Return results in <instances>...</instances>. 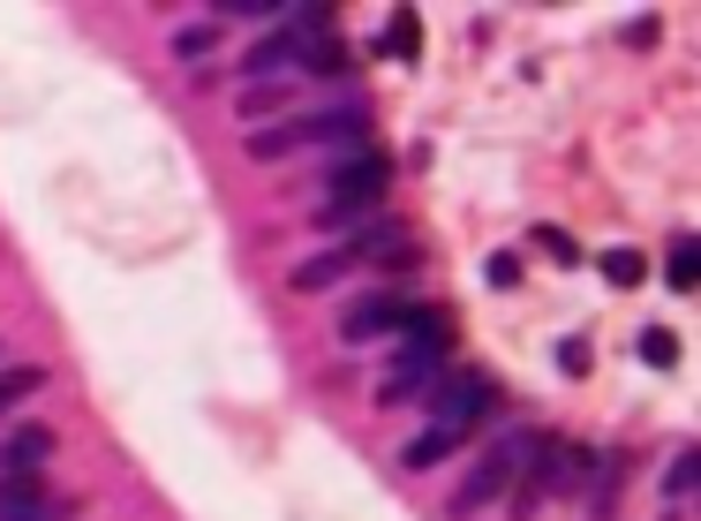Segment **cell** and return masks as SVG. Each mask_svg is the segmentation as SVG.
Returning <instances> with one entry per match:
<instances>
[{
	"label": "cell",
	"instance_id": "6da1fadb",
	"mask_svg": "<svg viewBox=\"0 0 701 521\" xmlns=\"http://www.w3.org/2000/svg\"><path fill=\"white\" fill-rule=\"evenodd\" d=\"M491 408H498V386H491V378H453V386H438V393H430V431L415 438L400 461H408V469H438V461H446V454H453V446L475 431Z\"/></svg>",
	"mask_w": 701,
	"mask_h": 521
},
{
	"label": "cell",
	"instance_id": "7a4b0ae2",
	"mask_svg": "<svg viewBox=\"0 0 701 521\" xmlns=\"http://www.w3.org/2000/svg\"><path fill=\"white\" fill-rule=\"evenodd\" d=\"M438 371H446V317H438V310H408V325H400V347H393V371H385L377 400L400 408V400L422 393Z\"/></svg>",
	"mask_w": 701,
	"mask_h": 521
},
{
	"label": "cell",
	"instance_id": "3957f363",
	"mask_svg": "<svg viewBox=\"0 0 701 521\" xmlns=\"http://www.w3.org/2000/svg\"><path fill=\"white\" fill-rule=\"evenodd\" d=\"M536 454H543V431H505L491 454H483V461L468 469V483L453 491V514H475V507H491L498 491L513 483V469L529 477V461H536Z\"/></svg>",
	"mask_w": 701,
	"mask_h": 521
},
{
	"label": "cell",
	"instance_id": "277c9868",
	"mask_svg": "<svg viewBox=\"0 0 701 521\" xmlns=\"http://www.w3.org/2000/svg\"><path fill=\"white\" fill-rule=\"evenodd\" d=\"M385 159H377V152H355V159H332V174H325V227H347V219L363 212V205H370V197H385Z\"/></svg>",
	"mask_w": 701,
	"mask_h": 521
},
{
	"label": "cell",
	"instance_id": "5b68a950",
	"mask_svg": "<svg viewBox=\"0 0 701 521\" xmlns=\"http://www.w3.org/2000/svg\"><path fill=\"white\" fill-rule=\"evenodd\" d=\"M596 477V454L588 446H566V438H543V454L529 461V483H536L543 499H580Z\"/></svg>",
	"mask_w": 701,
	"mask_h": 521
},
{
	"label": "cell",
	"instance_id": "8992f818",
	"mask_svg": "<svg viewBox=\"0 0 701 521\" xmlns=\"http://www.w3.org/2000/svg\"><path fill=\"white\" fill-rule=\"evenodd\" d=\"M294 53H302V39H294L287 23H280L272 39H257V45L242 53V76H249V84H272V76H294Z\"/></svg>",
	"mask_w": 701,
	"mask_h": 521
},
{
	"label": "cell",
	"instance_id": "52a82bcc",
	"mask_svg": "<svg viewBox=\"0 0 701 521\" xmlns=\"http://www.w3.org/2000/svg\"><path fill=\"white\" fill-rule=\"evenodd\" d=\"M408 295H370V303L347 310V341H377V333H400L408 325Z\"/></svg>",
	"mask_w": 701,
	"mask_h": 521
},
{
	"label": "cell",
	"instance_id": "ba28073f",
	"mask_svg": "<svg viewBox=\"0 0 701 521\" xmlns=\"http://www.w3.org/2000/svg\"><path fill=\"white\" fill-rule=\"evenodd\" d=\"M287 129H294V144H339V136L370 129V114H363V106H325V114H302Z\"/></svg>",
	"mask_w": 701,
	"mask_h": 521
},
{
	"label": "cell",
	"instance_id": "9c48e42d",
	"mask_svg": "<svg viewBox=\"0 0 701 521\" xmlns=\"http://www.w3.org/2000/svg\"><path fill=\"white\" fill-rule=\"evenodd\" d=\"M45 461H53V431H39V424H23L8 438V454H0V469H15V477H39Z\"/></svg>",
	"mask_w": 701,
	"mask_h": 521
},
{
	"label": "cell",
	"instance_id": "30bf717a",
	"mask_svg": "<svg viewBox=\"0 0 701 521\" xmlns=\"http://www.w3.org/2000/svg\"><path fill=\"white\" fill-rule=\"evenodd\" d=\"M39 514H45L39 477H15V469H0V521H39Z\"/></svg>",
	"mask_w": 701,
	"mask_h": 521
},
{
	"label": "cell",
	"instance_id": "8fae6325",
	"mask_svg": "<svg viewBox=\"0 0 701 521\" xmlns=\"http://www.w3.org/2000/svg\"><path fill=\"white\" fill-rule=\"evenodd\" d=\"M415 45H422V15H415V8H400V15L385 23L377 53H393V61H415Z\"/></svg>",
	"mask_w": 701,
	"mask_h": 521
},
{
	"label": "cell",
	"instance_id": "7c38bea8",
	"mask_svg": "<svg viewBox=\"0 0 701 521\" xmlns=\"http://www.w3.org/2000/svg\"><path fill=\"white\" fill-rule=\"evenodd\" d=\"M339 61H347V45L325 39V31H310V39H302V53H294V69H310V76H332Z\"/></svg>",
	"mask_w": 701,
	"mask_h": 521
},
{
	"label": "cell",
	"instance_id": "4fadbf2b",
	"mask_svg": "<svg viewBox=\"0 0 701 521\" xmlns=\"http://www.w3.org/2000/svg\"><path fill=\"white\" fill-rule=\"evenodd\" d=\"M694 280H701V242H694V235H679V242H671V288L694 295Z\"/></svg>",
	"mask_w": 701,
	"mask_h": 521
},
{
	"label": "cell",
	"instance_id": "5bb4252c",
	"mask_svg": "<svg viewBox=\"0 0 701 521\" xmlns=\"http://www.w3.org/2000/svg\"><path fill=\"white\" fill-rule=\"evenodd\" d=\"M641 363H649V371H671V363H679V333H671V325H649V333H641Z\"/></svg>",
	"mask_w": 701,
	"mask_h": 521
},
{
	"label": "cell",
	"instance_id": "9a60e30c",
	"mask_svg": "<svg viewBox=\"0 0 701 521\" xmlns=\"http://www.w3.org/2000/svg\"><path fill=\"white\" fill-rule=\"evenodd\" d=\"M701 477V446H679V461H671V477H663V499H687Z\"/></svg>",
	"mask_w": 701,
	"mask_h": 521
},
{
	"label": "cell",
	"instance_id": "2e32d148",
	"mask_svg": "<svg viewBox=\"0 0 701 521\" xmlns=\"http://www.w3.org/2000/svg\"><path fill=\"white\" fill-rule=\"evenodd\" d=\"M347 272V250H332V258H310V264H294V288H332Z\"/></svg>",
	"mask_w": 701,
	"mask_h": 521
},
{
	"label": "cell",
	"instance_id": "e0dca14e",
	"mask_svg": "<svg viewBox=\"0 0 701 521\" xmlns=\"http://www.w3.org/2000/svg\"><path fill=\"white\" fill-rule=\"evenodd\" d=\"M211 45H219V23H189V31H174V61H205Z\"/></svg>",
	"mask_w": 701,
	"mask_h": 521
},
{
	"label": "cell",
	"instance_id": "ac0fdd59",
	"mask_svg": "<svg viewBox=\"0 0 701 521\" xmlns=\"http://www.w3.org/2000/svg\"><path fill=\"white\" fill-rule=\"evenodd\" d=\"M641 272H649L641 250H604V280H611V288H641Z\"/></svg>",
	"mask_w": 701,
	"mask_h": 521
},
{
	"label": "cell",
	"instance_id": "d6986e66",
	"mask_svg": "<svg viewBox=\"0 0 701 521\" xmlns=\"http://www.w3.org/2000/svg\"><path fill=\"white\" fill-rule=\"evenodd\" d=\"M45 371H31V363H15V371H0V408H15V400H31L39 393Z\"/></svg>",
	"mask_w": 701,
	"mask_h": 521
},
{
	"label": "cell",
	"instance_id": "ffe728a7",
	"mask_svg": "<svg viewBox=\"0 0 701 521\" xmlns=\"http://www.w3.org/2000/svg\"><path fill=\"white\" fill-rule=\"evenodd\" d=\"M536 242H543V258H558V264H574L580 250H574V235L566 227H536Z\"/></svg>",
	"mask_w": 701,
	"mask_h": 521
},
{
	"label": "cell",
	"instance_id": "44dd1931",
	"mask_svg": "<svg viewBox=\"0 0 701 521\" xmlns=\"http://www.w3.org/2000/svg\"><path fill=\"white\" fill-rule=\"evenodd\" d=\"M483 280H491V288H521V258H513V250H498V258L483 264Z\"/></svg>",
	"mask_w": 701,
	"mask_h": 521
},
{
	"label": "cell",
	"instance_id": "7402d4cb",
	"mask_svg": "<svg viewBox=\"0 0 701 521\" xmlns=\"http://www.w3.org/2000/svg\"><path fill=\"white\" fill-rule=\"evenodd\" d=\"M558 371L580 378V371H588V341H566V347H558Z\"/></svg>",
	"mask_w": 701,
	"mask_h": 521
},
{
	"label": "cell",
	"instance_id": "603a6c76",
	"mask_svg": "<svg viewBox=\"0 0 701 521\" xmlns=\"http://www.w3.org/2000/svg\"><path fill=\"white\" fill-rule=\"evenodd\" d=\"M272 98H280L272 84H249V91H242V114H272Z\"/></svg>",
	"mask_w": 701,
	"mask_h": 521
},
{
	"label": "cell",
	"instance_id": "cb8c5ba5",
	"mask_svg": "<svg viewBox=\"0 0 701 521\" xmlns=\"http://www.w3.org/2000/svg\"><path fill=\"white\" fill-rule=\"evenodd\" d=\"M39 521H53V507H45V514H39Z\"/></svg>",
	"mask_w": 701,
	"mask_h": 521
}]
</instances>
